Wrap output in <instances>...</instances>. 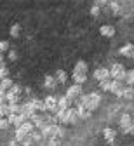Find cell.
Wrapping results in <instances>:
<instances>
[{
	"label": "cell",
	"instance_id": "cell-1",
	"mask_svg": "<svg viewBox=\"0 0 134 146\" xmlns=\"http://www.w3.org/2000/svg\"><path fill=\"white\" fill-rule=\"evenodd\" d=\"M99 103H101V96H99L98 92H91V94L80 96V104H82V106H85L91 113H92L94 110L99 106Z\"/></svg>",
	"mask_w": 134,
	"mask_h": 146
},
{
	"label": "cell",
	"instance_id": "cell-2",
	"mask_svg": "<svg viewBox=\"0 0 134 146\" xmlns=\"http://www.w3.org/2000/svg\"><path fill=\"white\" fill-rule=\"evenodd\" d=\"M108 71H110V78H111V80H117V82H124V80H125L127 71H125V68H124L120 63L111 64V68H110Z\"/></svg>",
	"mask_w": 134,
	"mask_h": 146
},
{
	"label": "cell",
	"instance_id": "cell-3",
	"mask_svg": "<svg viewBox=\"0 0 134 146\" xmlns=\"http://www.w3.org/2000/svg\"><path fill=\"white\" fill-rule=\"evenodd\" d=\"M19 96H21V87L14 84L11 87V90L5 92V103L7 104H19Z\"/></svg>",
	"mask_w": 134,
	"mask_h": 146
},
{
	"label": "cell",
	"instance_id": "cell-4",
	"mask_svg": "<svg viewBox=\"0 0 134 146\" xmlns=\"http://www.w3.org/2000/svg\"><path fill=\"white\" fill-rule=\"evenodd\" d=\"M80 96H82V85H77V84H73L71 87H68L66 94H65V98L68 101H71V103L75 99H80Z\"/></svg>",
	"mask_w": 134,
	"mask_h": 146
},
{
	"label": "cell",
	"instance_id": "cell-5",
	"mask_svg": "<svg viewBox=\"0 0 134 146\" xmlns=\"http://www.w3.org/2000/svg\"><path fill=\"white\" fill-rule=\"evenodd\" d=\"M44 106H45V111L57 113V98H54V96H47V98L44 99Z\"/></svg>",
	"mask_w": 134,
	"mask_h": 146
},
{
	"label": "cell",
	"instance_id": "cell-6",
	"mask_svg": "<svg viewBox=\"0 0 134 146\" xmlns=\"http://www.w3.org/2000/svg\"><path fill=\"white\" fill-rule=\"evenodd\" d=\"M35 113H37V111L33 110L31 103H25V104H21V111H19V115H23L26 120H30V118H31Z\"/></svg>",
	"mask_w": 134,
	"mask_h": 146
},
{
	"label": "cell",
	"instance_id": "cell-7",
	"mask_svg": "<svg viewBox=\"0 0 134 146\" xmlns=\"http://www.w3.org/2000/svg\"><path fill=\"white\" fill-rule=\"evenodd\" d=\"M94 78L98 80V82L108 80V78H110V71H108V68H96V70H94Z\"/></svg>",
	"mask_w": 134,
	"mask_h": 146
},
{
	"label": "cell",
	"instance_id": "cell-8",
	"mask_svg": "<svg viewBox=\"0 0 134 146\" xmlns=\"http://www.w3.org/2000/svg\"><path fill=\"white\" fill-rule=\"evenodd\" d=\"M122 90H124V82H117V80H111V85H110V92L122 98Z\"/></svg>",
	"mask_w": 134,
	"mask_h": 146
},
{
	"label": "cell",
	"instance_id": "cell-9",
	"mask_svg": "<svg viewBox=\"0 0 134 146\" xmlns=\"http://www.w3.org/2000/svg\"><path fill=\"white\" fill-rule=\"evenodd\" d=\"M7 120H9V123H12L16 129H19V127H21L25 122H28L23 115H11V117H7Z\"/></svg>",
	"mask_w": 134,
	"mask_h": 146
},
{
	"label": "cell",
	"instance_id": "cell-10",
	"mask_svg": "<svg viewBox=\"0 0 134 146\" xmlns=\"http://www.w3.org/2000/svg\"><path fill=\"white\" fill-rule=\"evenodd\" d=\"M30 120H31L33 127H38V129H42V127H45V125H47V120H45V118H44L40 113H35V115H33Z\"/></svg>",
	"mask_w": 134,
	"mask_h": 146
},
{
	"label": "cell",
	"instance_id": "cell-11",
	"mask_svg": "<svg viewBox=\"0 0 134 146\" xmlns=\"http://www.w3.org/2000/svg\"><path fill=\"white\" fill-rule=\"evenodd\" d=\"M99 33L101 36H105V38H111V36H115V26L111 25H103L99 28Z\"/></svg>",
	"mask_w": 134,
	"mask_h": 146
},
{
	"label": "cell",
	"instance_id": "cell-12",
	"mask_svg": "<svg viewBox=\"0 0 134 146\" xmlns=\"http://www.w3.org/2000/svg\"><path fill=\"white\" fill-rule=\"evenodd\" d=\"M119 54H120V56H124V58H134V45L132 44L122 45L120 50H119Z\"/></svg>",
	"mask_w": 134,
	"mask_h": 146
},
{
	"label": "cell",
	"instance_id": "cell-13",
	"mask_svg": "<svg viewBox=\"0 0 134 146\" xmlns=\"http://www.w3.org/2000/svg\"><path fill=\"white\" fill-rule=\"evenodd\" d=\"M87 70H89L87 63L80 59V61H77V64H75V68H73V73H79V75H87Z\"/></svg>",
	"mask_w": 134,
	"mask_h": 146
},
{
	"label": "cell",
	"instance_id": "cell-14",
	"mask_svg": "<svg viewBox=\"0 0 134 146\" xmlns=\"http://www.w3.org/2000/svg\"><path fill=\"white\" fill-rule=\"evenodd\" d=\"M132 123H134V122H132V117H131L129 113H124V115L120 117V127H122V131H124V132L129 129Z\"/></svg>",
	"mask_w": 134,
	"mask_h": 146
},
{
	"label": "cell",
	"instance_id": "cell-15",
	"mask_svg": "<svg viewBox=\"0 0 134 146\" xmlns=\"http://www.w3.org/2000/svg\"><path fill=\"white\" fill-rule=\"evenodd\" d=\"M71 106V101H68L65 96L57 98V111H65V110H70Z\"/></svg>",
	"mask_w": 134,
	"mask_h": 146
},
{
	"label": "cell",
	"instance_id": "cell-16",
	"mask_svg": "<svg viewBox=\"0 0 134 146\" xmlns=\"http://www.w3.org/2000/svg\"><path fill=\"white\" fill-rule=\"evenodd\" d=\"M75 111H77V115H79V118H84V120L91 117V111H89V110H87L85 106H82L80 103L77 104V108H75Z\"/></svg>",
	"mask_w": 134,
	"mask_h": 146
},
{
	"label": "cell",
	"instance_id": "cell-17",
	"mask_svg": "<svg viewBox=\"0 0 134 146\" xmlns=\"http://www.w3.org/2000/svg\"><path fill=\"white\" fill-rule=\"evenodd\" d=\"M103 137H105L106 143H113L115 137H117V132L113 129H110V127H106V129H103Z\"/></svg>",
	"mask_w": 134,
	"mask_h": 146
},
{
	"label": "cell",
	"instance_id": "cell-18",
	"mask_svg": "<svg viewBox=\"0 0 134 146\" xmlns=\"http://www.w3.org/2000/svg\"><path fill=\"white\" fill-rule=\"evenodd\" d=\"M54 78H56L57 84H65V82L68 80V73H66L65 70H57L56 75H54Z\"/></svg>",
	"mask_w": 134,
	"mask_h": 146
},
{
	"label": "cell",
	"instance_id": "cell-19",
	"mask_svg": "<svg viewBox=\"0 0 134 146\" xmlns=\"http://www.w3.org/2000/svg\"><path fill=\"white\" fill-rule=\"evenodd\" d=\"M31 103V106H33V110L38 113V111H45V106H44V101H40V99H31L30 101Z\"/></svg>",
	"mask_w": 134,
	"mask_h": 146
},
{
	"label": "cell",
	"instance_id": "cell-20",
	"mask_svg": "<svg viewBox=\"0 0 134 146\" xmlns=\"http://www.w3.org/2000/svg\"><path fill=\"white\" fill-rule=\"evenodd\" d=\"M14 85V82L11 78H4L0 80V90H4V92H7V90H11V87Z\"/></svg>",
	"mask_w": 134,
	"mask_h": 146
},
{
	"label": "cell",
	"instance_id": "cell-21",
	"mask_svg": "<svg viewBox=\"0 0 134 146\" xmlns=\"http://www.w3.org/2000/svg\"><path fill=\"white\" fill-rule=\"evenodd\" d=\"M44 85H45L47 89H54V87L57 85V82H56L54 75H47V77L44 78Z\"/></svg>",
	"mask_w": 134,
	"mask_h": 146
},
{
	"label": "cell",
	"instance_id": "cell-22",
	"mask_svg": "<svg viewBox=\"0 0 134 146\" xmlns=\"http://www.w3.org/2000/svg\"><path fill=\"white\" fill-rule=\"evenodd\" d=\"M77 120H79V115H77L75 108H70L68 110V120H66V123H77Z\"/></svg>",
	"mask_w": 134,
	"mask_h": 146
},
{
	"label": "cell",
	"instance_id": "cell-23",
	"mask_svg": "<svg viewBox=\"0 0 134 146\" xmlns=\"http://www.w3.org/2000/svg\"><path fill=\"white\" fill-rule=\"evenodd\" d=\"M122 98H125V99H132V98H134V89H132V87H129V85H124Z\"/></svg>",
	"mask_w": 134,
	"mask_h": 146
},
{
	"label": "cell",
	"instance_id": "cell-24",
	"mask_svg": "<svg viewBox=\"0 0 134 146\" xmlns=\"http://www.w3.org/2000/svg\"><path fill=\"white\" fill-rule=\"evenodd\" d=\"M11 36H14V38H17V36H19V33H21V25H19V23H14L12 26H11Z\"/></svg>",
	"mask_w": 134,
	"mask_h": 146
},
{
	"label": "cell",
	"instance_id": "cell-25",
	"mask_svg": "<svg viewBox=\"0 0 134 146\" xmlns=\"http://www.w3.org/2000/svg\"><path fill=\"white\" fill-rule=\"evenodd\" d=\"M71 78H73V82H75L77 85H82V84L87 80V75H79V73H73Z\"/></svg>",
	"mask_w": 134,
	"mask_h": 146
},
{
	"label": "cell",
	"instance_id": "cell-26",
	"mask_svg": "<svg viewBox=\"0 0 134 146\" xmlns=\"http://www.w3.org/2000/svg\"><path fill=\"white\" fill-rule=\"evenodd\" d=\"M19 129H21V131H23L25 134H28V136H30V134L33 132V123H31V122L28 120V122H25V123H23L21 127H19Z\"/></svg>",
	"mask_w": 134,
	"mask_h": 146
},
{
	"label": "cell",
	"instance_id": "cell-27",
	"mask_svg": "<svg viewBox=\"0 0 134 146\" xmlns=\"http://www.w3.org/2000/svg\"><path fill=\"white\" fill-rule=\"evenodd\" d=\"M26 136H28V134H25L21 129H16V132H14V141H16V143H21Z\"/></svg>",
	"mask_w": 134,
	"mask_h": 146
},
{
	"label": "cell",
	"instance_id": "cell-28",
	"mask_svg": "<svg viewBox=\"0 0 134 146\" xmlns=\"http://www.w3.org/2000/svg\"><path fill=\"white\" fill-rule=\"evenodd\" d=\"M125 82H127V85H129V87H132V85H134V70L127 71V75H125Z\"/></svg>",
	"mask_w": 134,
	"mask_h": 146
},
{
	"label": "cell",
	"instance_id": "cell-29",
	"mask_svg": "<svg viewBox=\"0 0 134 146\" xmlns=\"http://www.w3.org/2000/svg\"><path fill=\"white\" fill-rule=\"evenodd\" d=\"M110 85H111V78L99 82V87H101V90H108V92H110Z\"/></svg>",
	"mask_w": 134,
	"mask_h": 146
},
{
	"label": "cell",
	"instance_id": "cell-30",
	"mask_svg": "<svg viewBox=\"0 0 134 146\" xmlns=\"http://www.w3.org/2000/svg\"><path fill=\"white\" fill-rule=\"evenodd\" d=\"M4 78H9V70H7V66L0 68V80H4Z\"/></svg>",
	"mask_w": 134,
	"mask_h": 146
},
{
	"label": "cell",
	"instance_id": "cell-31",
	"mask_svg": "<svg viewBox=\"0 0 134 146\" xmlns=\"http://www.w3.org/2000/svg\"><path fill=\"white\" fill-rule=\"evenodd\" d=\"M5 50H9V42L7 40H0V52H5Z\"/></svg>",
	"mask_w": 134,
	"mask_h": 146
},
{
	"label": "cell",
	"instance_id": "cell-32",
	"mask_svg": "<svg viewBox=\"0 0 134 146\" xmlns=\"http://www.w3.org/2000/svg\"><path fill=\"white\" fill-rule=\"evenodd\" d=\"M30 137H31L33 141H40V139H42V134H40V132H37V131H33V132L30 134Z\"/></svg>",
	"mask_w": 134,
	"mask_h": 146
},
{
	"label": "cell",
	"instance_id": "cell-33",
	"mask_svg": "<svg viewBox=\"0 0 134 146\" xmlns=\"http://www.w3.org/2000/svg\"><path fill=\"white\" fill-rule=\"evenodd\" d=\"M21 144H23V146H31V144H33V139H31L30 136H26V137L21 141Z\"/></svg>",
	"mask_w": 134,
	"mask_h": 146
},
{
	"label": "cell",
	"instance_id": "cell-34",
	"mask_svg": "<svg viewBox=\"0 0 134 146\" xmlns=\"http://www.w3.org/2000/svg\"><path fill=\"white\" fill-rule=\"evenodd\" d=\"M11 123H9V120L7 118H0V129H7Z\"/></svg>",
	"mask_w": 134,
	"mask_h": 146
},
{
	"label": "cell",
	"instance_id": "cell-35",
	"mask_svg": "<svg viewBox=\"0 0 134 146\" xmlns=\"http://www.w3.org/2000/svg\"><path fill=\"white\" fill-rule=\"evenodd\" d=\"M91 14H92L94 17L99 16V7H98V5H92V7H91Z\"/></svg>",
	"mask_w": 134,
	"mask_h": 146
},
{
	"label": "cell",
	"instance_id": "cell-36",
	"mask_svg": "<svg viewBox=\"0 0 134 146\" xmlns=\"http://www.w3.org/2000/svg\"><path fill=\"white\" fill-rule=\"evenodd\" d=\"M9 59H12V61L17 59V52L16 50H9Z\"/></svg>",
	"mask_w": 134,
	"mask_h": 146
},
{
	"label": "cell",
	"instance_id": "cell-37",
	"mask_svg": "<svg viewBox=\"0 0 134 146\" xmlns=\"http://www.w3.org/2000/svg\"><path fill=\"white\" fill-rule=\"evenodd\" d=\"M2 103H5V92L0 90V104H2Z\"/></svg>",
	"mask_w": 134,
	"mask_h": 146
},
{
	"label": "cell",
	"instance_id": "cell-38",
	"mask_svg": "<svg viewBox=\"0 0 134 146\" xmlns=\"http://www.w3.org/2000/svg\"><path fill=\"white\" fill-rule=\"evenodd\" d=\"M125 134H132V136H134V123H132V125L129 127L127 131H125Z\"/></svg>",
	"mask_w": 134,
	"mask_h": 146
},
{
	"label": "cell",
	"instance_id": "cell-39",
	"mask_svg": "<svg viewBox=\"0 0 134 146\" xmlns=\"http://www.w3.org/2000/svg\"><path fill=\"white\" fill-rule=\"evenodd\" d=\"M9 146H19V143H16V141H14V139H12V141H11V143H9Z\"/></svg>",
	"mask_w": 134,
	"mask_h": 146
},
{
	"label": "cell",
	"instance_id": "cell-40",
	"mask_svg": "<svg viewBox=\"0 0 134 146\" xmlns=\"http://www.w3.org/2000/svg\"><path fill=\"white\" fill-rule=\"evenodd\" d=\"M0 63H4V54L0 52Z\"/></svg>",
	"mask_w": 134,
	"mask_h": 146
},
{
	"label": "cell",
	"instance_id": "cell-41",
	"mask_svg": "<svg viewBox=\"0 0 134 146\" xmlns=\"http://www.w3.org/2000/svg\"><path fill=\"white\" fill-rule=\"evenodd\" d=\"M132 99H134V98H132Z\"/></svg>",
	"mask_w": 134,
	"mask_h": 146
}]
</instances>
